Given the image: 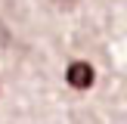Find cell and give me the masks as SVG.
<instances>
[{"label":"cell","instance_id":"cell-1","mask_svg":"<svg viewBox=\"0 0 127 124\" xmlns=\"http://www.w3.org/2000/svg\"><path fill=\"white\" fill-rule=\"evenodd\" d=\"M93 65L90 62H71L65 71V81L74 87V90H87V87H93Z\"/></svg>","mask_w":127,"mask_h":124}]
</instances>
